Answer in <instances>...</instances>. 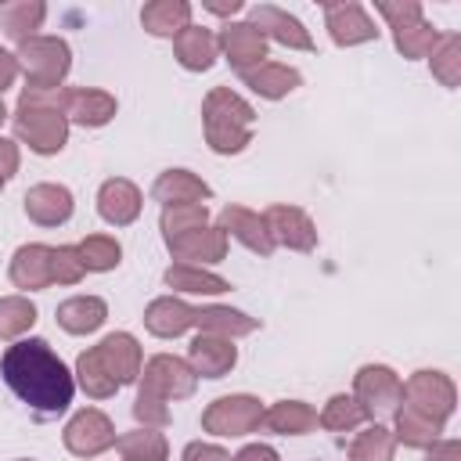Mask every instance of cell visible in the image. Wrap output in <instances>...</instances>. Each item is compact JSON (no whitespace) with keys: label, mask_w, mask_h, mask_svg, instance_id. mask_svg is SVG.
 I'll return each mask as SVG.
<instances>
[{"label":"cell","mask_w":461,"mask_h":461,"mask_svg":"<svg viewBox=\"0 0 461 461\" xmlns=\"http://www.w3.org/2000/svg\"><path fill=\"white\" fill-rule=\"evenodd\" d=\"M151 198L162 202V209H169V205H205L212 198V187L191 169H166V173L155 176Z\"/></svg>","instance_id":"cell-23"},{"label":"cell","mask_w":461,"mask_h":461,"mask_svg":"<svg viewBox=\"0 0 461 461\" xmlns=\"http://www.w3.org/2000/svg\"><path fill=\"white\" fill-rule=\"evenodd\" d=\"M76 252H79V263L86 274H108L122 263V245L112 234H86L76 245Z\"/></svg>","instance_id":"cell-35"},{"label":"cell","mask_w":461,"mask_h":461,"mask_svg":"<svg viewBox=\"0 0 461 461\" xmlns=\"http://www.w3.org/2000/svg\"><path fill=\"white\" fill-rule=\"evenodd\" d=\"M187 364H191V371L198 378H223L238 364V346H234V339L198 331L191 339V346H187Z\"/></svg>","instance_id":"cell-20"},{"label":"cell","mask_w":461,"mask_h":461,"mask_svg":"<svg viewBox=\"0 0 461 461\" xmlns=\"http://www.w3.org/2000/svg\"><path fill=\"white\" fill-rule=\"evenodd\" d=\"M230 461H281V454H277L270 443H249V447H241Z\"/></svg>","instance_id":"cell-45"},{"label":"cell","mask_w":461,"mask_h":461,"mask_svg":"<svg viewBox=\"0 0 461 461\" xmlns=\"http://www.w3.org/2000/svg\"><path fill=\"white\" fill-rule=\"evenodd\" d=\"M47 18V4L40 0H18V4H4L0 7V25L14 43H25L36 36V29Z\"/></svg>","instance_id":"cell-33"},{"label":"cell","mask_w":461,"mask_h":461,"mask_svg":"<svg viewBox=\"0 0 461 461\" xmlns=\"http://www.w3.org/2000/svg\"><path fill=\"white\" fill-rule=\"evenodd\" d=\"M54 317L68 335H90L108 321V303L101 295H72L58 303Z\"/></svg>","instance_id":"cell-28"},{"label":"cell","mask_w":461,"mask_h":461,"mask_svg":"<svg viewBox=\"0 0 461 461\" xmlns=\"http://www.w3.org/2000/svg\"><path fill=\"white\" fill-rule=\"evenodd\" d=\"M7 119V108H4V97H0V122Z\"/></svg>","instance_id":"cell-48"},{"label":"cell","mask_w":461,"mask_h":461,"mask_svg":"<svg viewBox=\"0 0 461 461\" xmlns=\"http://www.w3.org/2000/svg\"><path fill=\"white\" fill-rule=\"evenodd\" d=\"M7 277L14 288L22 292H43L54 285V270H50V245L43 241H29V245H18L14 256H11V267H7Z\"/></svg>","instance_id":"cell-21"},{"label":"cell","mask_w":461,"mask_h":461,"mask_svg":"<svg viewBox=\"0 0 461 461\" xmlns=\"http://www.w3.org/2000/svg\"><path fill=\"white\" fill-rule=\"evenodd\" d=\"M18 461H29V457H18Z\"/></svg>","instance_id":"cell-50"},{"label":"cell","mask_w":461,"mask_h":461,"mask_svg":"<svg viewBox=\"0 0 461 461\" xmlns=\"http://www.w3.org/2000/svg\"><path fill=\"white\" fill-rule=\"evenodd\" d=\"M97 364L119 382V385H130L140 378V367H144V353H140V342L130 335V331H112L104 335L97 346H90Z\"/></svg>","instance_id":"cell-14"},{"label":"cell","mask_w":461,"mask_h":461,"mask_svg":"<svg viewBox=\"0 0 461 461\" xmlns=\"http://www.w3.org/2000/svg\"><path fill=\"white\" fill-rule=\"evenodd\" d=\"M173 54L180 61V68L187 72H209L220 58V43H216V32L205 29V25H187L184 32L173 36Z\"/></svg>","instance_id":"cell-24"},{"label":"cell","mask_w":461,"mask_h":461,"mask_svg":"<svg viewBox=\"0 0 461 461\" xmlns=\"http://www.w3.org/2000/svg\"><path fill=\"white\" fill-rule=\"evenodd\" d=\"M144 209V194L126 176H108L97 187V216L112 227H130Z\"/></svg>","instance_id":"cell-19"},{"label":"cell","mask_w":461,"mask_h":461,"mask_svg":"<svg viewBox=\"0 0 461 461\" xmlns=\"http://www.w3.org/2000/svg\"><path fill=\"white\" fill-rule=\"evenodd\" d=\"M162 241H166V249L176 263H191V267H209V263L227 259V245H230V238L216 223L184 230V234H173V238H162Z\"/></svg>","instance_id":"cell-12"},{"label":"cell","mask_w":461,"mask_h":461,"mask_svg":"<svg viewBox=\"0 0 461 461\" xmlns=\"http://www.w3.org/2000/svg\"><path fill=\"white\" fill-rule=\"evenodd\" d=\"M61 112H65L68 122L86 126V130H97V126H108L115 119L119 101L108 90H97V86H65Z\"/></svg>","instance_id":"cell-18"},{"label":"cell","mask_w":461,"mask_h":461,"mask_svg":"<svg viewBox=\"0 0 461 461\" xmlns=\"http://www.w3.org/2000/svg\"><path fill=\"white\" fill-rule=\"evenodd\" d=\"M252 126H256V108L234 94L230 86H212L202 101V130L205 144L216 155H238L252 144Z\"/></svg>","instance_id":"cell-4"},{"label":"cell","mask_w":461,"mask_h":461,"mask_svg":"<svg viewBox=\"0 0 461 461\" xmlns=\"http://www.w3.org/2000/svg\"><path fill=\"white\" fill-rule=\"evenodd\" d=\"M18 58V72H25V86L32 90H50L61 86L68 68H72V50L61 36H32L25 43H18L14 50Z\"/></svg>","instance_id":"cell-6"},{"label":"cell","mask_w":461,"mask_h":461,"mask_svg":"<svg viewBox=\"0 0 461 461\" xmlns=\"http://www.w3.org/2000/svg\"><path fill=\"white\" fill-rule=\"evenodd\" d=\"M216 43H220V54L230 61V68L238 76L267 61V36L252 22H227L216 32Z\"/></svg>","instance_id":"cell-13"},{"label":"cell","mask_w":461,"mask_h":461,"mask_svg":"<svg viewBox=\"0 0 461 461\" xmlns=\"http://www.w3.org/2000/svg\"><path fill=\"white\" fill-rule=\"evenodd\" d=\"M25 205V216L36 223V227H61L72 220V209H76V198L65 184H54V180H43V184H32L22 198Z\"/></svg>","instance_id":"cell-16"},{"label":"cell","mask_w":461,"mask_h":461,"mask_svg":"<svg viewBox=\"0 0 461 461\" xmlns=\"http://www.w3.org/2000/svg\"><path fill=\"white\" fill-rule=\"evenodd\" d=\"M61 439H65V450L68 454H76V457H97L108 447H115L119 436H115V425H112V418L104 411L83 407V411H76L68 418Z\"/></svg>","instance_id":"cell-10"},{"label":"cell","mask_w":461,"mask_h":461,"mask_svg":"<svg viewBox=\"0 0 461 461\" xmlns=\"http://www.w3.org/2000/svg\"><path fill=\"white\" fill-rule=\"evenodd\" d=\"M205 223H209V209L205 205H169L158 216L162 238H173V234H184V230H194V227H205Z\"/></svg>","instance_id":"cell-41"},{"label":"cell","mask_w":461,"mask_h":461,"mask_svg":"<svg viewBox=\"0 0 461 461\" xmlns=\"http://www.w3.org/2000/svg\"><path fill=\"white\" fill-rule=\"evenodd\" d=\"M180 461H230V454H227L223 447H216V443H202V439H194V443L184 447Z\"/></svg>","instance_id":"cell-43"},{"label":"cell","mask_w":461,"mask_h":461,"mask_svg":"<svg viewBox=\"0 0 461 461\" xmlns=\"http://www.w3.org/2000/svg\"><path fill=\"white\" fill-rule=\"evenodd\" d=\"M194 328L205 335L241 339L259 328V317H249L245 310H234V306H194Z\"/></svg>","instance_id":"cell-29"},{"label":"cell","mask_w":461,"mask_h":461,"mask_svg":"<svg viewBox=\"0 0 461 461\" xmlns=\"http://www.w3.org/2000/svg\"><path fill=\"white\" fill-rule=\"evenodd\" d=\"M324 25H328L331 43H339V47H357V43L378 40V29H375L371 14H367L357 0L324 4Z\"/></svg>","instance_id":"cell-17"},{"label":"cell","mask_w":461,"mask_h":461,"mask_svg":"<svg viewBox=\"0 0 461 461\" xmlns=\"http://www.w3.org/2000/svg\"><path fill=\"white\" fill-rule=\"evenodd\" d=\"M353 400L364 407V414L371 421L375 418H393L400 400H403V382L385 364H364L353 375Z\"/></svg>","instance_id":"cell-8"},{"label":"cell","mask_w":461,"mask_h":461,"mask_svg":"<svg viewBox=\"0 0 461 461\" xmlns=\"http://www.w3.org/2000/svg\"><path fill=\"white\" fill-rule=\"evenodd\" d=\"M4 187H7V180H4V173H0V191H4Z\"/></svg>","instance_id":"cell-49"},{"label":"cell","mask_w":461,"mask_h":461,"mask_svg":"<svg viewBox=\"0 0 461 461\" xmlns=\"http://www.w3.org/2000/svg\"><path fill=\"white\" fill-rule=\"evenodd\" d=\"M18 162H22L18 144L7 140V137H0V173H4V180H11V176L18 173Z\"/></svg>","instance_id":"cell-44"},{"label":"cell","mask_w":461,"mask_h":461,"mask_svg":"<svg viewBox=\"0 0 461 461\" xmlns=\"http://www.w3.org/2000/svg\"><path fill=\"white\" fill-rule=\"evenodd\" d=\"M14 79H18V58L0 47V97L7 86H14Z\"/></svg>","instance_id":"cell-47"},{"label":"cell","mask_w":461,"mask_h":461,"mask_svg":"<svg viewBox=\"0 0 461 461\" xmlns=\"http://www.w3.org/2000/svg\"><path fill=\"white\" fill-rule=\"evenodd\" d=\"M198 389V375L184 357L173 353H155L137 378V400H133V418L144 429H166L169 425V403L187 400Z\"/></svg>","instance_id":"cell-2"},{"label":"cell","mask_w":461,"mask_h":461,"mask_svg":"<svg viewBox=\"0 0 461 461\" xmlns=\"http://www.w3.org/2000/svg\"><path fill=\"white\" fill-rule=\"evenodd\" d=\"M162 281L173 288V292H184V295H223L230 292V281L205 270V267H191V263H173Z\"/></svg>","instance_id":"cell-31"},{"label":"cell","mask_w":461,"mask_h":461,"mask_svg":"<svg viewBox=\"0 0 461 461\" xmlns=\"http://www.w3.org/2000/svg\"><path fill=\"white\" fill-rule=\"evenodd\" d=\"M241 83L252 94L267 97V101H281V97H288L292 90L303 86V72L292 68V65H281V61H263V65L241 72Z\"/></svg>","instance_id":"cell-25"},{"label":"cell","mask_w":461,"mask_h":461,"mask_svg":"<svg viewBox=\"0 0 461 461\" xmlns=\"http://www.w3.org/2000/svg\"><path fill=\"white\" fill-rule=\"evenodd\" d=\"M216 227H220L227 238L241 241V245H245L249 252H256V256H270V252H274V241H270V234H267L263 212H252V209H245V205H223L220 216H216Z\"/></svg>","instance_id":"cell-22"},{"label":"cell","mask_w":461,"mask_h":461,"mask_svg":"<svg viewBox=\"0 0 461 461\" xmlns=\"http://www.w3.org/2000/svg\"><path fill=\"white\" fill-rule=\"evenodd\" d=\"M400 403L432 418V421H439V425H447V418L457 407V389H454L450 375H443V371H414L403 382V400Z\"/></svg>","instance_id":"cell-9"},{"label":"cell","mask_w":461,"mask_h":461,"mask_svg":"<svg viewBox=\"0 0 461 461\" xmlns=\"http://www.w3.org/2000/svg\"><path fill=\"white\" fill-rule=\"evenodd\" d=\"M393 454H396L393 429H385L378 421H371L364 432H357L353 443H349V450H346L349 461H393Z\"/></svg>","instance_id":"cell-36"},{"label":"cell","mask_w":461,"mask_h":461,"mask_svg":"<svg viewBox=\"0 0 461 461\" xmlns=\"http://www.w3.org/2000/svg\"><path fill=\"white\" fill-rule=\"evenodd\" d=\"M61 104H65V86H50V90L25 86L11 115L14 137L29 144V151L36 155H58L68 144V119Z\"/></svg>","instance_id":"cell-3"},{"label":"cell","mask_w":461,"mask_h":461,"mask_svg":"<svg viewBox=\"0 0 461 461\" xmlns=\"http://www.w3.org/2000/svg\"><path fill=\"white\" fill-rule=\"evenodd\" d=\"M393 421H396L393 439L403 443V447H414V450H429V447L439 439V432H443L439 421H432V418H425V414H418V411H411V407H403V403L396 407Z\"/></svg>","instance_id":"cell-32"},{"label":"cell","mask_w":461,"mask_h":461,"mask_svg":"<svg viewBox=\"0 0 461 461\" xmlns=\"http://www.w3.org/2000/svg\"><path fill=\"white\" fill-rule=\"evenodd\" d=\"M119 447V457L122 461H166L169 457V439L158 432V429H133V432H122L115 439Z\"/></svg>","instance_id":"cell-34"},{"label":"cell","mask_w":461,"mask_h":461,"mask_svg":"<svg viewBox=\"0 0 461 461\" xmlns=\"http://www.w3.org/2000/svg\"><path fill=\"white\" fill-rule=\"evenodd\" d=\"M36 306L29 295H4L0 299V339L4 342H18L32 324H36Z\"/></svg>","instance_id":"cell-38"},{"label":"cell","mask_w":461,"mask_h":461,"mask_svg":"<svg viewBox=\"0 0 461 461\" xmlns=\"http://www.w3.org/2000/svg\"><path fill=\"white\" fill-rule=\"evenodd\" d=\"M249 22H252L267 40H274V43H281V47H288V50H313L310 29H306L295 14H288L285 7H277V4H256V7H249Z\"/></svg>","instance_id":"cell-15"},{"label":"cell","mask_w":461,"mask_h":461,"mask_svg":"<svg viewBox=\"0 0 461 461\" xmlns=\"http://www.w3.org/2000/svg\"><path fill=\"white\" fill-rule=\"evenodd\" d=\"M259 421H263V403H259V396H249V393L216 396L202 411V429L209 436H227V439L259 432Z\"/></svg>","instance_id":"cell-7"},{"label":"cell","mask_w":461,"mask_h":461,"mask_svg":"<svg viewBox=\"0 0 461 461\" xmlns=\"http://www.w3.org/2000/svg\"><path fill=\"white\" fill-rule=\"evenodd\" d=\"M72 378H76V385L86 393V396H94V400H108V396H115L122 385L97 364V357H94V349H83L79 357H76V371H72Z\"/></svg>","instance_id":"cell-37"},{"label":"cell","mask_w":461,"mask_h":461,"mask_svg":"<svg viewBox=\"0 0 461 461\" xmlns=\"http://www.w3.org/2000/svg\"><path fill=\"white\" fill-rule=\"evenodd\" d=\"M364 421H367L364 407H360L353 396H346V393H335V396L324 403V411L317 414V425L328 429V432H353V429H360Z\"/></svg>","instance_id":"cell-39"},{"label":"cell","mask_w":461,"mask_h":461,"mask_svg":"<svg viewBox=\"0 0 461 461\" xmlns=\"http://www.w3.org/2000/svg\"><path fill=\"white\" fill-rule=\"evenodd\" d=\"M50 270H54V285H79L86 274L76 245H50Z\"/></svg>","instance_id":"cell-42"},{"label":"cell","mask_w":461,"mask_h":461,"mask_svg":"<svg viewBox=\"0 0 461 461\" xmlns=\"http://www.w3.org/2000/svg\"><path fill=\"white\" fill-rule=\"evenodd\" d=\"M259 429H267L274 436H306L317 429V411L303 400H277V403L263 407Z\"/></svg>","instance_id":"cell-27"},{"label":"cell","mask_w":461,"mask_h":461,"mask_svg":"<svg viewBox=\"0 0 461 461\" xmlns=\"http://www.w3.org/2000/svg\"><path fill=\"white\" fill-rule=\"evenodd\" d=\"M144 328L158 339H176L187 328H194V306H187L176 295H158L144 310Z\"/></svg>","instance_id":"cell-26"},{"label":"cell","mask_w":461,"mask_h":461,"mask_svg":"<svg viewBox=\"0 0 461 461\" xmlns=\"http://www.w3.org/2000/svg\"><path fill=\"white\" fill-rule=\"evenodd\" d=\"M429 461H461V443L457 439H436L429 447Z\"/></svg>","instance_id":"cell-46"},{"label":"cell","mask_w":461,"mask_h":461,"mask_svg":"<svg viewBox=\"0 0 461 461\" xmlns=\"http://www.w3.org/2000/svg\"><path fill=\"white\" fill-rule=\"evenodd\" d=\"M140 25L151 36L173 40L176 32H184L191 25V4L187 0H151L140 7Z\"/></svg>","instance_id":"cell-30"},{"label":"cell","mask_w":461,"mask_h":461,"mask_svg":"<svg viewBox=\"0 0 461 461\" xmlns=\"http://www.w3.org/2000/svg\"><path fill=\"white\" fill-rule=\"evenodd\" d=\"M429 68H432V76L447 90H454L461 83V36L457 32H443V40L436 43V50L429 54Z\"/></svg>","instance_id":"cell-40"},{"label":"cell","mask_w":461,"mask_h":461,"mask_svg":"<svg viewBox=\"0 0 461 461\" xmlns=\"http://www.w3.org/2000/svg\"><path fill=\"white\" fill-rule=\"evenodd\" d=\"M375 11L389 22L393 29V43L396 50L407 58V61H418V58H429L436 50V43L443 40V32L425 22V11L418 0H378Z\"/></svg>","instance_id":"cell-5"},{"label":"cell","mask_w":461,"mask_h":461,"mask_svg":"<svg viewBox=\"0 0 461 461\" xmlns=\"http://www.w3.org/2000/svg\"><path fill=\"white\" fill-rule=\"evenodd\" d=\"M0 375L7 389L36 414L54 418L65 414L76 393V378L65 367V360L50 349L47 339H18L0 357Z\"/></svg>","instance_id":"cell-1"},{"label":"cell","mask_w":461,"mask_h":461,"mask_svg":"<svg viewBox=\"0 0 461 461\" xmlns=\"http://www.w3.org/2000/svg\"><path fill=\"white\" fill-rule=\"evenodd\" d=\"M263 223H267V234H270L274 249L277 245H285L292 252H313L317 249V227L299 205L277 202V205H270L263 212Z\"/></svg>","instance_id":"cell-11"}]
</instances>
